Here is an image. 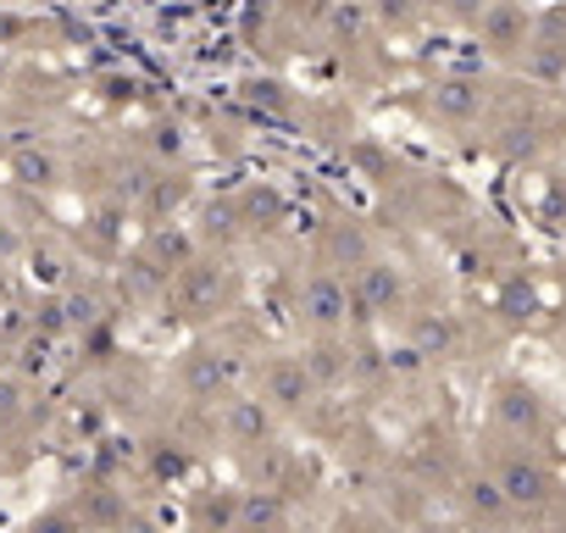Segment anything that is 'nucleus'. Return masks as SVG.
<instances>
[{"label":"nucleus","instance_id":"7ed1b4c3","mask_svg":"<svg viewBox=\"0 0 566 533\" xmlns=\"http://www.w3.org/2000/svg\"><path fill=\"white\" fill-rule=\"evenodd\" d=\"M306 306H312V317H317V323H334V317H339V306H345V295H339L334 284H317Z\"/></svg>","mask_w":566,"mask_h":533},{"label":"nucleus","instance_id":"f257e3e1","mask_svg":"<svg viewBox=\"0 0 566 533\" xmlns=\"http://www.w3.org/2000/svg\"><path fill=\"white\" fill-rule=\"evenodd\" d=\"M500 489H505L516 505H544L555 483H549V472H544L538 461H522V456H511V461H505V478H500Z\"/></svg>","mask_w":566,"mask_h":533},{"label":"nucleus","instance_id":"f03ea898","mask_svg":"<svg viewBox=\"0 0 566 533\" xmlns=\"http://www.w3.org/2000/svg\"><path fill=\"white\" fill-rule=\"evenodd\" d=\"M266 395H272L283 411H295V406L312 400V373H306L301 362H277V367L266 373Z\"/></svg>","mask_w":566,"mask_h":533}]
</instances>
